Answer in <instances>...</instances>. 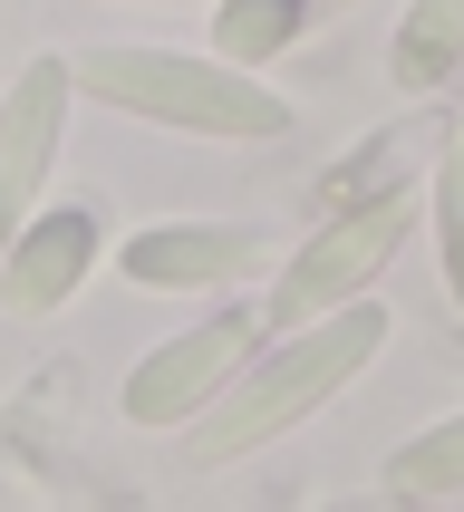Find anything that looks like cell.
I'll list each match as a JSON object with an SVG mask.
<instances>
[{"label":"cell","mask_w":464,"mask_h":512,"mask_svg":"<svg viewBox=\"0 0 464 512\" xmlns=\"http://www.w3.org/2000/svg\"><path fill=\"white\" fill-rule=\"evenodd\" d=\"M387 300H348V310H319L300 319V329H281L271 348H252L242 368H232V387L194 416V435H184V464L194 474H223V464L261 455V445H281L290 426H310L329 397H348L358 377H368V358L387 348Z\"/></svg>","instance_id":"1"},{"label":"cell","mask_w":464,"mask_h":512,"mask_svg":"<svg viewBox=\"0 0 464 512\" xmlns=\"http://www.w3.org/2000/svg\"><path fill=\"white\" fill-rule=\"evenodd\" d=\"M78 97L165 126V136H203V145H271L290 136V97L261 87L252 68H232L213 49H145V39H87L68 58Z\"/></svg>","instance_id":"2"},{"label":"cell","mask_w":464,"mask_h":512,"mask_svg":"<svg viewBox=\"0 0 464 512\" xmlns=\"http://www.w3.org/2000/svg\"><path fill=\"white\" fill-rule=\"evenodd\" d=\"M416 213H426V203L397 194V184H387V194H368V203H348V213H329V223L290 252V271L261 290V329H300V319H319V310L368 300V290L387 281V261L406 252Z\"/></svg>","instance_id":"3"},{"label":"cell","mask_w":464,"mask_h":512,"mask_svg":"<svg viewBox=\"0 0 464 512\" xmlns=\"http://www.w3.org/2000/svg\"><path fill=\"white\" fill-rule=\"evenodd\" d=\"M261 348V310H213V319H194V329H174L165 348H145L136 368H126V426H145V435H174V426H194L203 406L232 387V368Z\"/></svg>","instance_id":"4"},{"label":"cell","mask_w":464,"mask_h":512,"mask_svg":"<svg viewBox=\"0 0 464 512\" xmlns=\"http://www.w3.org/2000/svg\"><path fill=\"white\" fill-rule=\"evenodd\" d=\"M68 107H78V78H68V58L39 49L20 78L0 87V242L39 213L58 174V145H68Z\"/></svg>","instance_id":"5"},{"label":"cell","mask_w":464,"mask_h":512,"mask_svg":"<svg viewBox=\"0 0 464 512\" xmlns=\"http://www.w3.org/2000/svg\"><path fill=\"white\" fill-rule=\"evenodd\" d=\"M97 252H107V213L97 203H39L10 242H0V310L10 319H58L68 300H78V281L97 271Z\"/></svg>","instance_id":"6"},{"label":"cell","mask_w":464,"mask_h":512,"mask_svg":"<svg viewBox=\"0 0 464 512\" xmlns=\"http://www.w3.org/2000/svg\"><path fill=\"white\" fill-rule=\"evenodd\" d=\"M261 261L271 252L242 223H155L116 252V271L136 290H232V281H261Z\"/></svg>","instance_id":"7"},{"label":"cell","mask_w":464,"mask_h":512,"mask_svg":"<svg viewBox=\"0 0 464 512\" xmlns=\"http://www.w3.org/2000/svg\"><path fill=\"white\" fill-rule=\"evenodd\" d=\"M464 68V0H406L397 39H387V87L397 97H435Z\"/></svg>","instance_id":"8"},{"label":"cell","mask_w":464,"mask_h":512,"mask_svg":"<svg viewBox=\"0 0 464 512\" xmlns=\"http://www.w3.org/2000/svg\"><path fill=\"white\" fill-rule=\"evenodd\" d=\"M203 10H213V58L232 68H261L310 29V0H203Z\"/></svg>","instance_id":"9"},{"label":"cell","mask_w":464,"mask_h":512,"mask_svg":"<svg viewBox=\"0 0 464 512\" xmlns=\"http://www.w3.org/2000/svg\"><path fill=\"white\" fill-rule=\"evenodd\" d=\"M387 493H406V503L464 493V416H435L426 435H406L397 455H387Z\"/></svg>","instance_id":"10"},{"label":"cell","mask_w":464,"mask_h":512,"mask_svg":"<svg viewBox=\"0 0 464 512\" xmlns=\"http://www.w3.org/2000/svg\"><path fill=\"white\" fill-rule=\"evenodd\" d=\"M426 213H435V252H445V300L464 310V116L445 126V145H435Z\"/></svg>","instance_id":"11"},{"label":"cell","mask_w":464,"mask_h":512,"mask_svg":"<svg viewBox=\"0 0 464 512\" xmlns=\"http://www.w3.org/2000/svg\"><path fill=\"white\" fill-rule=\"evenodd\" d=\"M145 10H194V0H145Z\"/></svg>","instance_id":"12"}]
</instances>
